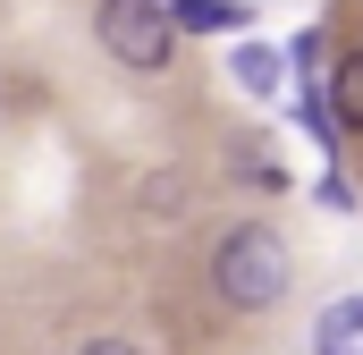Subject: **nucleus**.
I'll use <instances>...</instances> for the list:
<instances>
[{
  "label": "nucleus",
  "instance_id": "2",
  "mask_svg": "<svg viewBox=\"0 0 363 355\" xmlns=\"http://www.w3.org/2000/svg\"><path fill=\"white\" fill-rule=\"evenodd\" d=\"M101 43L118 68H169L178 60V26L161 17V0H101Z\"/></svg>",
  "mask_w": 363,
  "mask_h": 355
},
{
  "label": "nucleus",
  "instance_id": "6",
  "mask_svg": "<svg viewBox=\"0 0 363 355\" xmlns=\"http://www.w3.org/2000/svg\"><path fill=\"white\" fill-rule=\"evenodd\" d=\"M237 77H245L254 93H271L279 85V60H271V51H237Z\"/></svg>",
  "mask_w": 363,
  "mask_h": 355
},
{
  "label": "nucleus",
  "instance_id": "1",
  "mask_svg": "<svg viewBox=\"0 0 363 355\" xmlns=\"http://www.w3.org/2000/svg\"><path fill=\"white\" fill-rule=\"evenodd\" d=\"M211 296L237 305V313H271L287 296V246H279V229H262V220L228 229L211 246Z\"/></svg>",
  "mask_w": 363,
  "mask_h": 355
},
{
  "label": "nucleus",
  "instance_id": "5",
  "mask_svg": "<svg viewBox=\"0 0 363 355\" xmlns=\"http://www.w3.org/2000/svg\"><path fill=\"white\" fill-rule=\"evenodd\" d=\"M161 17H169V26H203V34H228V26H245V17H254V9H245V0H161Z\"/></svg>",
  "mask_w": 363,
  "mask_h": 355
},
{
  "label": "nucleus",
  "instance_id": "4",
  "mask_svg": "<svg viewBox=\"0 0 363 355\" xmlns=\"http://www.w3.org/2000/svg\"><path fill=\"white\" fill-rule=\"evenodd\" d=\"M330 127L363 136V51H347V60L330 68Z\"/></svg>",
  "mask_w": 363,
  "mask_h": 355
},
{
  "label": "nucleus",
  "instance_id": "3",
  "mask_svg": "<svg viewBox=\"0 0 363 355\" xmlns=\"http://www.w3.org/2000/svg\"><path fill=\"white\" fill-rule=\"evenodd\" d=\"M313 347H321V355H363V296L321 305V322H313Z\"/></svg>",
  "mask_w": 363,
  "mask_h": 355
},
{
  "label": "nucleus",
  "instance_id": "7",
  "mask_svg": "<svg viewBox=\"0 0 363 355\" xmlns=\"http://www.w3.org/2000/svg\"><path fill=\"white\" fill-rule=\"evenodd\" d=\"M77 355H135L127 339H93V347H77Z\"/></svg>",
  "mask_w": 363,
  "mask_h": 355
}]
</instances>
